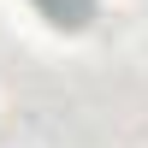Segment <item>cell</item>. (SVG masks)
I'll use <instances>...</instances> for the list:
<instances>
[{"instance_id":"1","label":"cell","mask_w":148,"mask_h":148,"mask_svg":"<svg viewBox=\"0 0 148 148\" xmlns=\"http://www.w3.org/2000/svg\"><path fill=\"white\" fill-rule=\"evenodd\" d=\"M36 12H42L47 24H59V30H83V24L95 18V0H30Z\"/></svg>"}]
</instances>
